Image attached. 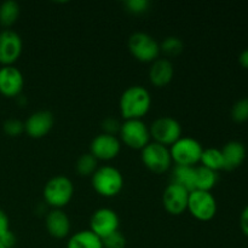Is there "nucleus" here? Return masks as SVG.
Segmentation results:
<instances>
[{"label": "nucleus", "instance_id": "obj_27", "mask_svg": "<svg viewBox=\"0 0 248 248\" xmlns=\"http://www.w3.org/2000/svg\"><path fill=\"white\" fill-rule=\"evenodd\" d=\"M102 245H103V248H125L126 237L118 230L102 239Z\"/></svg>", "mask_w": 248, "mask_h": 248}, {"label": "nucleus", "instance_id": "obj_19", "mask_svg": "<svg viewBox=\"0 0 248 248\" xmlns=\"http://www.w3.org/2000/svg\"><path fill=\"white\" fill-rule=\"evenodd\" d=\"M67 248H103L102 240L91 230H80L69 237Z\"/></svg>", "mask_w": 248, "mask_h": 248}, {"label": "nucleus", "instance_id": "obj_17", "mask_svg": "<svg viewBox=\"0 0 248 248\" xmlns=\"http://www.w3.org/2000/svg\"><path fill=\"white\" fill-rule=\"evenodd\" d=\"M174 75L173 64L167 58H157L149 69V80L154 86L164 87L172 81Z\"/></svg>", "mask_w": 248, "mask_h": 248}, {"label": "nucleus", "instance_id": "obj_10", "mask_svg": "<svg viewBox=\"0 0 248 248\" xmlns=\"http://www.w3.org/2000/svg\"><path fill=\"white\" fill-rule=\"evenodd\" d=\"M119 225H120V219L118 213L111 208L103 207L94 211L90 219V230L101 240L118 232Z\"/></svg>", "mask_w": 248, "mask_h": 248}, {"label": "nucleus", "instance_id": "obj_32", "mask_svg": "<svg viewBox=\"0 0 248 248\" xmlns=\"http://www.w3.org/2000/svg\"><path fill=\"white\" fill-rule=\"evenodd\" d=\"M0 242L4 245L5 248H12L16 245V236H15L14 232L10 230V232H6L4 236L0 237Z\"/></svg>", "mask_w": 248, "mask_h": 248}, {"label": "nucleus", "instance_id": "obj_2", "mask_svg": "<svg viewBox=\"0 0 248 248\" xmlns=\"http://www.w3.org/2000/svg\"><path fill=\"white\" fill-rule=\"evenodd\" d=\"M92 186L103 198H114L124 188V176L116 167L102 166L92 174Z\"/></svg>", "mask_w": 248, "mask_h": 248}, {"label": "nucleus", "instance_id": "obj_7", "mask_svg": "<svg viewBox=\"0 0 248 248\" xmlns=\"http://www.w3.org/2000/svg\"><path fill=\"white\" fill-rule=\"evenodd\" d=\"M124 144L135 150H142L150 143V130L142 120H125L119 132Z\"/></svg>", "mask_w": 248, "mask_h": 248}, {"label": "nucleus", "instance_id": "obj_5", "mask_svg": "<svg viewBox=\"0 0 248 248\" xmlns=\"http://www.w3.org/2000/svg\"><path fill=\"white\" fill-rule=\"evenodd\" d=\"M128 50L137 61L153 63L160 56V44L152 35L143 31H136L128 38Z\"/></svg>", "mask_w": 248, "mask_h": 248}, {"label": "nucleus", "instance_id": "obj_26", "mask_svg": "<svg viewBox=\"0 0 248 248\" xmlns=\"http://www.w3.org/2000/svg\"><path fill=\"white\" fill-rule=\"evenodd\" d=\"M232 119L236 123L248 120V98L239 99L232 108Z\"/></svg>", "mask_w": 248, "mask_h": 248}, {"label": "nucleus", "instance_id": "obj_9", "mask_svg": "<svg viewBox=\"0 0 248 248\" xmlns=\"http://www.w3.org/2000/svg\"><path fill=\"white\" fill-rule=\"evenodd\" d=\"M150 137L165 147H171L182 137V126L171 116H161L150 125Z\"/></svg>", "mask_w": 248, "mask_h": 248}, {"label": "nucleus", "instance_id": "obj_16", "mask_svg": "<svg viewBox=\"0 0 248 248\" xmlns=\"http://www.w3.org/2000/svg\"><path fill=\"white\" fill-rule=\"evenodd\" d=\"M45 227L48 234L55 239H64L70 232V219L65 212L52 208L45 218Z\"/></svg>", "mask_w": 248, "mask_h": 248}, {"label": "nucleus", "instance_id": "obj_33", "mask_svg": "<svg viewBox=\"0 0 248 248\" xmlns=\"http://www.w3.org/2000/svg\"><path fill=\"white\" fill-rule=\"evenodd\" d=\"M240 228L248 237V205L242 210L241 216H240Z\"/></svg>", "mask_w": 248, "mask_h": 248}, {"label": "nucleus", "instance_id": "obj_11", "mask_svg": "<svg viewBox=\"0 0 248 248\" xmlns=\"http://www.w3.org/2000/svg\"><path fill=\"white\" fill-rule=\"evenodd\" d=\"M190 191L176 183H170L162 193V205L167 213L181 216L188 210Z\"/></svg>", "mask_w": 248, "mask_h": 248}, {"label": "nucleus", "instance_id": "obj_13", "mask_svg": "<svg viewBox=\"0 0 248 248\" xmlns=\"http://www.w3.org/2000/svg\"><path fill=\"white\" fill-rule=\"evenodd\" d=\"M120 150L121 143L119 138L116 136L107 135V133H99L92 140L90 144V153L97 160H103V161L115 159Z\"/></svg>", "mask_w": 248, "mask_h": 248}, {"label": "nucleus", "instance_id": "obj_30", "mask_svg": "<svg viewBox=\"0 0 248 248\" xmlns=\"http://www.w3.org/2000/svg\"><path fill=\"white\" fill-rule=\"evenodd\" d=\"M120 127H121V124L114 118L104 119L103 123H102L103 133H107V135L115 136V133L120 132Z\"/></svg>", "mask_w": 248, "mask_h": 248}, {"label": "nucleus", "instance_id": "obj_35", "mask_svg": "<svg viewBox=\"0 0 248 248\" xmlns=\"http://www.w3.org/2000/svg\"><path fill=\"white\" fill-rule=\"evenodd\" d=\"M0 248H5V247H4V245H2L1 242H0Z\"/></svg>", "mask_w": 248, "mask_h": 248}, {"label": "nucleus", "instance_id": "obj_22", "mask_svg": "<svg viewBox=\"0 0 248 248\" xmlns=\"http://www.w3.org/2000/svg\"><path fill=\"white\" fill-rule=\"evenodd\" d=\"M200 162L201 166L212 170L215 172H218L219 170H224V160H223L222 150L217 149V148L203 149Z\"/></svg>", "mask_w": 248, "mask_h": 248}, {"label": "nucleus", "instance_id": "obj_28", "mask_svg": "<svg viewBox=\"0 0 248 248\" xmlns=\"http://www.w3.org/2000/svg\"><path fill=\"white\" fill-rule=\"evenodd\" d=\"M4 132L10 137H17L24 132V123L17 119H7L2 125Z\"/></svg>", "mask_w": 248, "mask_h": 248}, {"label": "nucleus", "instance_id": "obj_6", "mask_svg": "<svg viewBox=\"0 0 248 248\" xmlns=\"http://www.w3.org/2000/svg\"><path fill=\"white\" fill-rule=\"evenodd\" d=\"M140 152L143 165L153 173L161 174L171 169L172 157L169 147L156 142H150Z\"/></svg>", "mask_w": 248, "mask_h": 248}, {"label": "nucleus", "instance_id": "obj_25", "mask_svg": "<svg viewBox=\"0 0 248 248\" xmlns=\"http://www.w3.org/2000/svg\"><path fill=\"white\" fill-rule=\"evenodd\" d=\"M184 50V44L178 36H167L160 44V52L165 53L169 57H177Z\"/></svg>", "mask_w": 248, "mask_h": 248}, {"label": "nucleus", "instance_id": "obj_29", "mask_svg": "<svg viewBox=\"0 0 248 248\" xmlns=\"http://www.w3.org/2000/svg\"><path fill=\"white\" fill-rule=\"evenodd\" d=\"M125 7L135 15H142L148 11L150 7V2L148 0H127L125 1Z\"/></svg>", "mask_w": 248, "mask_h": 248}, {"label": "nucleus", "instance_id": "obj_14", "mask_svg": "<svg viewBox=\"0 0 248 248\" xmlns=\"http://www.w3.org/2000/svg\"><path fill=\"white\" fill-rule=\"evenodd\" d=\"M55 116L48 110L34 111L24 123V132L31 138H43L52 130Z\"/></svg>", "mask_w": 248, "mask_h": 248}, {"label": "nucleus", "instance_id": "obj_24", "mask_svg": "<svg viewBox=\"0 0 248 248\" xmlns=\"http://www.w3.org/2000/svg\"><path fill=\"white\" fill-rule=\"evenodd\" d=\"M97 169H98V160L91 153L80 155L79 159L77 160V164H75V170L82 177H92V174L97 171Z\"/></svg>", "mask_w": 248, "mask_h": 248}, {"label": "nucleus", "instance_id": "obj_20", "mask_svg": "<svg viewBox=\"0 0 248 248\" xmlns=\"http://www.w3.org/2000/svg\"><path fill=\"white\" fill-rule=\"evenodd\" d=\"M195 167L174 165L172 170V183L183 186L186 190L193 191L195 188Z\"/></svg>", "mask_w": 248, "mask_h": 248}, {"label": "nucleus", "instance_id": "obj_23", "mask_svg": "<svg viewBox=\"0 0 248 248\" xmlns=\"http://www.w3.org/2000/svg\"><path fill=\"white\" fill-rule=\"evenodd\" d=\"M19 9L18 2L14 0H6L0 5V24L4 27H11L17 22L19 17Z\"/></svg>", "mask_w": 248, "mask_h": 248}, {"label": "nucleus", "instance_id": "obj_34", "mask_svg": "<svg viewBox=\"0 0 248 248\" xmlns=\"http://www.w3.org/2000/svg\"><path fill=\"white\" fill-rule=\"evenodd\" d=\"M239 62L245 69H248V48H245L239 56Z\"/></svg>", "mask_w": 248, "mask_h": 248}, {"label": "nucleus", "instance_id": "obj_12", "mask_svg": "<svg viewBox=\"0 0 248 248\" xmlns=\"http://www.w3.org/2000/svg\"><path fill=\"white\" fill-rule=\"evenodd\" d=\"M23 43L16 31H2L0 33V63L2 65H12L21 56Z\"/></svg>", "mask_w": 248, "mask_h": 248}, {"label": "nucleus", "instance_id": "obj_21", "mask_svg": "<svg viewBox=\"0 0 248 248\" xmlns=\"http://www.w3.org/2000/svg\"><path fill=\"white\" fill-rule=\"evenodd\" d=\"M218 182L217 172L203 166L195 167V188L194 190L211 191Z\"/></svg>", "mask_w": 248, "mask_h": 248}, {"label": "nucleus", "instance_id": "obj_1", "mask_svg": "<svg viewBox=\"0 0 248 248\" xmlns=\"http://www.w3.org/2000/svg\"><path fill=\"white\" fill-rule=\"evenodd\" d=\"M152 107V96L145 87L133 85L123 92L119 102L120 113L125 120H142Z\"/></svg>", "mask_w": 248, "mask_h": 248}, {"label": "nucleus", "instance_id": "obj_8", "mask_svg": "<svg viewBox=\"0 0 248 248\" xmlns=\"http://www.w3.org/2000/svg\"><path fill=\"white\" fill-rule=\"evenodd\" d=\"M188 211L195 219L208 222L217 213V201L211 191L193 190L189 194Z\"/></svg>", "mask_w": 248, "mask_h": 248}, {"label": "nucleus", "instance_id": "obj_31", "mask_svg": "<svg viewBox=\"0 0 248 248\" xmlns=\"http://www.w3.org/2000/svg\"><path fill=\"white\" fill-rule=\"evenodd\" d=\"M10 232V220L6 213L0 210V237L4 236L6 232Z\"/></svg>", "mask_w": 248, "mask_h": 248}, {"label": "nucleus", "instance_id": "obj_3", "mask_svg": "<svg viewBox=\"0 0 248 248\" xmlns=\"http://www.w3.org/2000/svg\"><path fill=\"white\" fill-rule=\"evenodd\" d=\"M44 200L52 208L62 210L72 201L74 195V184L68 177L55 176L44 186Z\"/></svg>", "mask_w": 248, "mask_h": 248}, {"label": "nucleus", "instance_id": "obj_18", "mask_svg": "<svg viewBox=\"0 0 248 248\" xmlns=\"http://www.w3.org/2000/svg\"><path fill=\"white\" fill-rule=\"evenodd\" d=\"M223 160H224V170L232 171L241 166L246 159V147L239 140H230L222 148Z\"/></svg>", "mask_w": 248, "mask_h": 248}, {"label": "nucleus", "instance_id": "obj_15", "mask_svg": "<svg viewBox=\"0 0 248 248\" xmlns=\"http://www.w3.org/2000/svg\"><path fill=\"white\" fill-rule=\"evenodd\" d=\"M24 86L23 74L14 65L0 68V93L5 97H17Z\"/></svg>", "mask_w": 248, "mask_h": 248}, {"label": "nucleus", "instance_id": "obj_4", "mask_svg": "<svg viewBox=\"0 0 248 248\" xmlns=\"http://www.w3.org/2000/svg\"><path fill=\"white\" fill-rule=\"evenodd\" d=\"M202 152V144L198 140L183 136L170 147L172 162L183 166H195L199 164Z\"/></svg>", "mask_w": 248, "mask_h": 248}]
</instances>
